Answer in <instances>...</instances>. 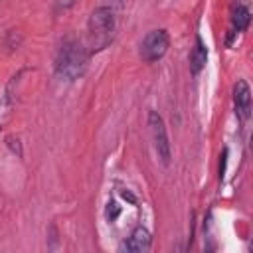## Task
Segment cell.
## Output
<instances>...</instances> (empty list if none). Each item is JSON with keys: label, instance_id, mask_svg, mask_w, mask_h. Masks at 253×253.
<instances>
[{"label": "cell", "instance_id": "6da1fadb", "mask_svg": "<svg viewBox=\"0 0 253 253\" xmlns=\"http://www.w3.org/2000/svg\"><path fill=\"white\" fill-rule=\"evenodd\" d=\"M87 69V53L75 40H65L55 57V71L59 77L73 81L79 79Z\"/></svg>", "mask_w": 253, "mask_h": 253}, {"label": "cell", "instance_id": "7a4b0ae2", "mask_svg": "<svg viewBox=\"0 0 253 253\" xmlns=\"http://www.w3.org/2000/svg\"><path fill=\"white\" fill-rule=\"evenodd\" d=\"M113 30H115V14L109 6H99L91 12L89 16V36L93 40L95 49H103L111 38H113Z\"/></svg>", "mask_w": 253, "mask_h": 253}, {"label": "cell", "instance_id": "3957f363", "mask_svg": "<svg viewBox=\"0 0 253 253\" xmlns=\"http://www.w3.org/2000/svg\"><path fill=\"white\" fill-rule=\"evenodd\" d=\"M168 45H170L168 32L166 30H152V32H148L144 36V40L140 43V57L146 63L158 61L168 51Z\"/></svg>", "mask_w": 253, "mask_h": 253}, {"label": "cell", "instance_id": "277c9868", "mask_svg": "<svg viewBox=\"0 0 253 253\" xmlns=\"http://www.w3.org/2000/svg\"><path fill=\"white\" fill-rule=\"evenodd\" d=\"M148 126L152 132V140H154L158 158L162 160V164H168L170 162V142H168V134H166V125L156 111L148 113Z\"/></svg>", "mask_w": 253, "mask_h": 253}, {"label": "cell", "instance_id": "5b68a950", "mask_svg": "<svg viewBox=\"0 0 253 253\" xmlns=\"http://www.w3.org/2000/svg\"><path fill=\"white\" fill-rule=\"evenodd\" d=\"M233 105H235V115L241 121H245L251 111V91L243 79H237V83L233 85Z\"/></svg>", "mask_w": 253, "mask_h": 253}, {"label": "cell", "instance_id": "8992f818", "mask_svg": "<svg viewBox=\"0 0 253 253\" xmlns=\"http://www.w3.org/2000/svg\"><path fill=\"white\" fill-rule=\"evenodd\" d=\"M125 247L130 253H142V251H146L150 247V233H148V229L146 227H136L130 233V237L126 239Z\"/></svg>", "mask_w": 253, "mask_h": 253}, {"label": "cell", "instance_id": "52a82bcc", "mask_svg": "<svg viewBox=\"0 0 253 253\" xmlns=\"http://www.w3.org/2000/svg\"><path fill=\"white\" fill-rule=\"evenodd\" d=\"M206 61H208V49H206V43L202 42V38L198 36L196 43L192 47V53H190V71H192V75H198L202 71V67L206 65Z\"/></svg>", "mask_w": 253, "mask_h": 253}, {"label": "cell", "instance_id": "ba28073f", "mask_svg": "<svg viewBox=\"0 0 253 253\" xmlns=\"http://www.w3.org/2000/svg\"><path fill=\"white\" fill-rule=\"evenodd\" d=\"M247 24H249V10L243 4H237L233 8V16H231V30L241 32L247 28Z\"/></svg>", "mask_w": 253, "mask_h": 253}, {"label": "cell", "instance_id": "9c48e42d", "mask_svg": "<svg viewBox=\"0 0 253 253\" xmlns=\"http://www.w3.org/2000/svg\"><path fill=\"white\" fill-rule=\"evenodd\" d=\"M119 213H121V208H119V204L111 200V202L107 204V211H105L107 219H109V221H115V219L119 217Z\"/></svg>", "mask_w": 253, "mask_h": 253}, {"label": "cell", "instance_id": "30bf717a", "mask_svg": "<svg viewBox=\"0 0 253 253\" xmlns=\"http://www.w3.org/2000/svg\"><path fill=\"white\" fill-rule=\"evenodd\" d=\"M6 142H8V146L18 154V156H22V148H20V140L18 138H14V136H8L6 138Z\"/></svg>", "mask_w": 253, "mask_h": 253}, {"label": "cell", "instance_id": "8fae6325", "mask_svg": "<svg viewBox=\"0 0 253 253\" xmlns=\"http://www.w3.org/2000/svg\"><path fill=\"white\" fill-rule=\"evenodd\" d=\"M79 0H55V8L57 10H67V8H71V6H75Z\"/></svg>", "mask_w": 253, "mask_h": 253}, {"label": "cell", "instance_id": "7c38bea8", "mask_svg": "<svg viewBox=\"0 0 253 253\" xmlns=\"http://www.w3.org/2000/svg\"><path fill=\"white\" fill-rule=\"evenodd\" d=\"M225 160H227V150H223V154H221V162H219V180H221L223 174H225Z\"/></svg>", "mask_w": 253, "mask_h": 253}, {"label": "cell", "instance_id": "4fadbf2b", "mask_svg": "<svg viewBox=\"0 0 253 253\" xmlns=\"http://www.w3.org/2000/svg\"><path fill=\"white\" fill-rule=\"evenodd\" d=\"M121 194H123V198H125V200H128L130 204H134V202H136V198H134V196H132V194H130L128 190H123Z\"/></svg>", "mask_w": 253, "mask_h": 253}]
</instances>
